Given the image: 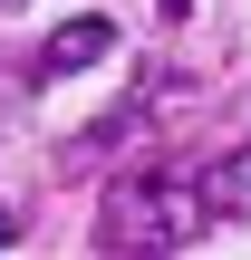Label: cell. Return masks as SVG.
Returning a JSON list of instances; mask_svg holds the SVG:
<instances>
[{
  "label": "cell",
  "instance_id": "1",
  "mask_svg": "<svg viewBox=\"0 0 251 260\" xmlns=\"http://www.w3.org/2000/svg\"><path fill=\"white\" fill-rule=\"evenodd\" d=\"M203 222H213V212H203V183H174V174H155V164L106 193V251H184Z\"/></svg>",
  "mask_w": 251,
  "mask_h": 260
},
{
  "label": "cell",
  "instance_id": "2",
  "mask_svg": "<svg viewBox=\"0 0 251 260\" xmlns=\"http://www.w3.org/2000/svg\"><path fill=\"white\" fill-rule=\"evenodd\" d=\"M203 212L213 222H251V145H232V154L203 164Z\"/></svg>",
  "mask_w": 251,
  "mask_h": 260
},
{
  "label": "cell",
  "instance_id": "3",
  "mask_svg": "<svg viewBox=\"0 0 251 260\" xmlns=\"http://www.w3.org/2000/svg\"><path fill=\"white\" fill-rule=\"evenodd\" d=\"M106 48H116V29H106V19H68V29L48 39L39 77H68V68H87V58H106Z\"/></svg>",
  "mask_w": 251,
  "mask_h": 260
},
{
  "label": "cell",
  "instance_id": "4",
  "mask_svg": "<svg viewBox=\"0 0 251 260\" xmlns=\"http://www.w3.org/2000/svg\"><path fill=\"white\" fill-rule=\"evenodd\" d=\"M10 241H19V212H0V251H10Z\"/></svg>",
  "mask_w": 251,
  "mask_h": 260
}]
</instances>
